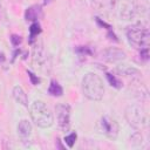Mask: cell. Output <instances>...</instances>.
<instances>
[{"label":"cell","mask_w":150,"mask_h":150,"mask_svg":"<svg viewBox=\"0 0 150 150\" xmlns=\"http://www.w3.org/2000/svg\"><path fill=\"white\" fill-rule=\"evenodd\" d=\"M76 137H77L76 132H71V134H69V135H67V136L64 137V143H66L69 148H73L74 144H75V141H76Z\"/></svg>","instance_id":"obj_17"},{"label":"cell","mask_w":150,"mask_h":150,"mask_svg":"<svg viewBox=\"0 0 150 150\" xmlns=\"http://www.w3.org/2000/svg\"><path fill=\"white\" fill-rule=\"evenodd\" d=\"M48 93H49L52 96L59 97V96H62L63 89H62V87L59 84V82H56L55 80H52V81H50V84H49V88H48Z\"/></svg>","instance_id":"obj_14"},{"label":"cell","mask_w":150,"mask_h":150,"mask_svg":"<svg viewBox=\"0 0 150 150\" xmlns=\"http://www.w3.org/2000/svg\"><path fill=\"white\" fill-rule=\"evenodd\" d=\"M127 38H128L129 42L132 46H135L136 48L148 47L149 42H150L149 29L145 26L141 25V23L130 26L128 28V30H127Z\"/></svg>","instance_id":"obj_4"},{"label":"cell","mask_w":150,"mask_h":150,"mask_svg":"<svg viewBox=\"0 0 150 150\" xmlns=\"http://www.w3.org/2000/svg\"><path fill=\"white\" fill-rule=\"evenodd\" d=\"M27 74H28V76H29V79H30L32 84L36 86V84H39V83H40V79H39V77L35 75V74H33L30 70H27Z\"/></svg>","instance_id":"obj_20"},{"label":"cell","mask_w":150,"mask_h":150,"mask_svg":"<svg viewBox=\"0 0 150 150\" xmlns=\"http://www.w3.org/2000/svg\"><path fill=\"white\" fill-rule=\"evenodd\" d=\"M101 128L103 134L109 138H116L118 135V124L110 116L105 115L101 118Z\"/></svg>","instance_id":"obj_7"},{"label":"cell","mask_w":150,"mask_h":150,"mask_svg":"<svg viewBox=\"0 0 150 150\" xmlns=\"http://www.w3.org/2000/svg\"><path fill=\"white\" fill-rule=\"evenodd\" d=\"M121 75H124V76H131V77H139L142 74L141 71L135 68V67H131V66H128V64H121L117 67L116 69Z\"/></svg>","instance_id":"obj_11"},{"label":"cell","mask_w":150,"mask_h":150,"mask_svg":"<svg viewBox=\"0 0 150 150\" xmlns=\"http://www.w3.org/2000/svg\"><path fill=\"white\" fill-rule=\"evenodd\" d=\"M12 94H13V97L16 102H19L20 104H22L25 107H28V97H27L26 93L23 91V89L20 86H15L13 88Z\"/></svg>","instance_id":"obj_12"},{"label":"cell","mask_w":150,"mask_h":150,"mask_svg":"<svg viewBox=\"0 0 150 150\" xmlns=\"http://www.w3.org/2000/svg\"><path fill=\"white\" fill-rule=\"evenodd\" d=\"M18 132L22 137H28L32 132V125L27 120H22L18 124Z\"/></svg>","instance_id":"obj_13"},{"label":"cell","mask_w":150,"mask_h":150,"mask_svg":"<svg viewBox=\"0 0 150 150\" xmlns=\"http://www.w3.org/2000/svg\"><path fill=\"white\" fill-rule=\"evenodd\" d=\"M82 91L84 96L91 101L102 100L104 95V86L102 79L94 73H88L82 80Z\"/></svg>","instance_id":"obj_1"},{"label":"cell","mask_w":150,"mask_h":150,"mask_svg":"<svg viewBox=\"0 0 150 150\" xmlns=\"http://www.w3.org/2000/svg\"><path fill=\"white\" fill-rule=\"evenodd\" d=\"M11 42H12V45H13L14 47H18V46L22 42V38H21L20 35L13 34V35H11Z\"/></svg>","instance_id":"obj_19"},{"label":"cell","mask_w":150,"mask_h":150,"mask_svg":"<svg viewBox=\"0 0 150 150\" xmlns=\"http://www.w3.org/2000/svg\"><path fill=\"white\" fill-rule=\"evenodd\" d=\"M125 56L127 55L122 49L115 48V47L107 48L102 52V59L105 60L107 62H120V61L124 60Z\"/></svg>","instance_id":"obj_8"},{"label":"cell","mask_w":150,"mask_h":150,"mask_svg":"<svg viewBox=\"0 0 150 150\" xmlns=\"http://www.w3.org/2000/svg\"><path fill=\"white\" fill-rule=\"evenodd\" d=\"M107 80H108V82L110 83V86L111 87H114V88H116V89H120V88H122V82L115 76V75H112V74H110V73H107Z\"/></svg>","instance_id":"obj_16"},{"label":"cell","mask_w":150,"mask_h":150,"mask_svg":"<svg viewBox=\"0 0 150 150\" xmlns=\"http://www.w3.org/2000/svg\"><path fill=\"white\" fill-rule=\"evenodd\" d=\"M29 114L33 122L40 128H48L54 122L52 110L42 101H35L29 107Z\"/></svg>","instance_id":"obj_2"},{"label":"cell","mask_w":150,"mask_h":150,"mask_svg":"<svg viewBox=\"0 0 150 150\" xmlns=\"http://www.w3.org/2000/svg\"><path fill=\"white\" fill-rule=\"evenodd\" d=\"M57 124L61 129L67 130L70 125V107L68 104H57L55 107Z\"/></svg>","instance_id":"obj_6"},{"label":"cell","mask_w":150,"mask_h":150,"mask_svg":"<svg viewBox=\"0 0 150 150\" xmlns=\"http://www.w3.org/2000/svg\"><path fill=\"white\" fill-rule=\"evenodd\" d=\"M53 0H45V4H49V2H52Z\"/></svg>","instance_id":"obj_22"},{"label":"cell","mask_w":150,"mask_h":150,"mask_svg":"<svg viewBox=\"0 0 150 150\" xmlns=\"http://www.w3.org/2000/svg\"><path fill=\"white\" fill-rule=\"evenodd\" d=\"M139 55H141V57H142L144 61H146V60L149 59V47L141 48V50H139Z\"/></svg>","instance_id":"obj_21"},{"label":"cell","mask_w":150,"mask_h":150,"mask_svg":"<svg viewBox=\"0 0 150 150\" xmlns=\"http://www.w3.org/2000/svg\"><path fill=\"white\" fill-rule=\"evenodd\" d=\"M47 62H48V57L45 54V52L41 48H39V49L35 48L34 56H33V63L35 64V67L43 69V67H47Z\"/></svg>","instance_id":"obj_9"},{"label":"cell","mask_w":150,"mask_h":150,"mask_svg":"<svg viewBox=\"0 0 150 150\" xmlns=\"http://www.w3.org/2000/svg\"><path fill=\"white\" fill-rule=\"evenodd\" d=\"M111 9L120 20H131L137 13L136 0H111Z\"/></svg>","instance_id":"obj_3"},{"label":"cell","mask_w":150,"mask_h":150,"mask_svg":"<svg viewBox=\"0 0 150 150\" xmlns=\"http://www.w3.org/2000/svg\"><path fill=\"white\" fill-rule=\"evenodd\" d=\"M41 33V28H40V25L38 22H34L30 25L29 27V42L33 43L35 36H38V34Z\"/></svg>","instance_id":"obj_15"},{"label":"cell","mask_w":150,"mask_h":150,"mask_svg":"<svg viewBox=\"0 0 150 150\" xmlns=\"http://www.w3.org/2000/svg\"><path fill=\"white\" fill-rule=\"evenodd\" d=\"M41 16H42V9L38 5L28 7L26 9V12H25V18H26L27 21H36Z\"/></svg>","instance_id":"obj_10"},{"label":"cell","mask_w":150,"mask_h":150,"mask_svg":"<svg viewBox=\"0 0 150 150\" xmlns=\"http://www.w3.org/2000/svg\"><path fill=\"white\" fill-rule=\"evenodd\" d=\"M127 122L135 129H143L148 124V114L145 109L138 104L129 105L124 112Z\"/></svg>","instance_id":"obj_5"},{"label":"cell","mask_w":150,"mask_h":150,"mask_svg":"<svg viewBox=\"0 0 150 150\" xmlns=\"http://www.w3.org/2000/svg\"><path fill=\"white\" fill-rule=\"evenodd\" d=\"M75 50L79 53V54H84V55H93V50L89 48V47H87V46H80V47H76L75 48Z\"/></svg>","instance_id":"obj_18"}]
</instances>
